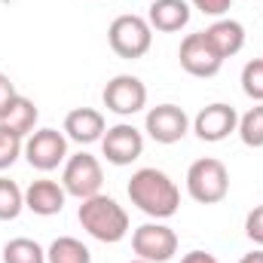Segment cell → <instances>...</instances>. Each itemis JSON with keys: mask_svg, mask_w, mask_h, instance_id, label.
Instances as JSON below:
<instances>
[{"mask_svg": "<svg viewBox=\"0 0 263 263\" xmlns=\"http://www.w3.org/2000/svg\"><path fill=\"white\" fill-rule=\"evenodd\" d=\"M129 199L138 211H144L153 220H168L181 208V190L178 184L159 172V168H138L129 181Z\"/></svg>", "mask_w": 263, "mask_h": 263, "instance_id": "6da1fadb", "label": "cell"}, {"mask_svg": "<svg viewBox=\"0 0 263 263\" xmlns=\"http://www.w3.org/2000/svg\"><path fill=\"white\" fill-rule=\"evenodd\" d=\"M77 220L92 239H98L104 245H117V242H123L129 236V214H126V208L114 196H104V193L83 199V205L77 211Z\"/></svg>", "mask_w": 263, "mask_h": 263, "instance_id": "7a4b0ae2", "label": "cell"}, {"mask_svg": "<svg viewBox=\"0 0 263 263\" xmlns=\"http://www.w3.org/2000/svg\"><path fill=\"white\" fill-rule=\"evenodd\" d=\"M107 43L110 49L120 55V59H144L153 46V28L144 15H135V12H123L110 22L107 28Z\"/></svg>", "mask_w": 263, "mask_h": 263, "instance_id": "3957f363", "label": "cell"}, {"mask_svg": "<svg viewBox=\"0 0 263 263\" xmlns=\"http://www.w3.org/2000/svg\"><path fill=\"white\" fill-rule=\"evenodd\" d=\"M187 193L199 205H217L230 193V172L220 159L205 156L187 168Z\"/></svg>", "mask_w": 263, "mask_h": 263, "instance_id": "277c9868", "label": "cell"}, {"mask_svg": "<svg viewBox=\"0 0 263 263\" xmlns=\"http://www.w3.org/2000/svg\"><path fill=\"white\" fill-rule=\"evenodd\" d=\"M132 251L147 263H168L178 254V233L162 220L141 223L132 233Z\"/></svg>", "mask_w": 263, "mask_h": 263, "instance_id": "5b68a950", "label": "cell"}, {"mask_svg": "<svg viewBox=\"0 0 263 263\" xmlns=\"http://www.w3.org/2000/svg\"><path fill=\"white\" fill-rule=\"evenodd\" d=\"M101 184H104V168H101V162L92 153H73V156H67L65 172H62V187H65L67 196L83 202V199H89V196H98Z\"/></svg>", "mask_w": 263, "mask_h": 263, "instance_id": "8992f818", "label": "cell"}, {"mask_svg": "<svg viewBox=\"0 0 263 263\" xmlns=\"http://www.w3.org/2000/svg\"><path fill=\"white\" fill-rule=\"evenodd\" d=\"M22 156L37 172H55L62 162H67V135L59 129H37L25 138Z\"/></svg>", "mask_w": 263, "mask_h": 263, "instance_id": "52a82bcc", "label": "cell"}, {"mask_svg": "<svg viewBox=\"0 0 263 263\" xmlns=\"http://www.w3.org/2000/svg\"><path fill=\"white\" fill-rule=\"evenodd\" d=\"M101 101L117 117H135L147 107V86L132 73H117L114 80H107Z\"/></svg>", "mask_w": 263, "mask_h": 263, "instance_id": "ba28073f", "label": "cell"}, {"mask_svg": "<svg viewBox=\"0 0 263 263\" xmlns=\"http://www.w3.org/2000/svg\"><path fill=\"white\" fill-rule=\"evenodd\" d=\"M144 132L156 144H178L190 132V117L178 104H156L144 117Z\"/></svg>", "mask_w": 263, "mask_h": 263, "instance_id": "9c48e42d", "label": "cell"}, {"mask_svg": "<svg viewBox=\"0 0 263 263\" xmlns=\"http://www.w3.org/2000/svg\"><path fill=\"white\" fill-rule=\"evenodd\" d=\"M178 62H181V67H184L190 77H199V80H208V77H214V73L223 67V59L214 52V46L208 43V37H205L202 31L187 34V37L181 40Z\"/></svg>", "mask_w": 263, "mask_h": 263, "instance_id": "30bf717a", "label": "cell"}, {"mask_svg": "<svg viewBox=\"0 0 263 263\" xmlns=\"http://www.w3.org/2000/svg\"><path fill=\"white\" fill-rule=\"evenodd\" d=\"M190 126H193L199 141L217 144V141H227L233 132L239 129V114H236V107H230L223 101H214V104H205L199 110Z\"/></svg>", "mask_w": 263, "mask_h": 263, "instance_id": "8fae6325", "label": "cell"}, {"mask_svg": "<svg viewBox=\"0 0 263 263\" xmlns=\"http://www.w3.org/2000/svg\"><path fill=\"white\" fill-rule=\"evenodd\" d=\"M101 153L110 165H132L144 153V132L129 123L110 126L101 138Z\"/></svg>", "mask_w": 263, "mask_h": 263, "instance_id": "7c38bea8", "label": "cell"}, {"mask_svg": "<svg viewBox=\"0 0 263 263\" xmlns=\"http://www.w3.org/2000/svg\"><path fill=\"white\" fill-rule=\"evenodd\" d=\"M65 187L59 181H49V178H40V181H31L28 190H25V208L40 214V217H52V214H62L65 208Z\"/></svg>", "mask_w": 263, "mask_h": 263, "instance_id": "4fadbf2b", "label": "cell"}, {"mask_svg": "<svg viewBox=\"0 0 263 263\" xmlns=\"http://www.w3.org/2000/svg\"><path fill=\"white\" fill-rule=\"evenodd\" d=\"M205 37H208V43L214 46V52L227 62V59H233V55H239L242 49H245V25L242 22H236V18H214L205 31H202Z\"/></svg>", "mask_w": 263, "mask_h": 263, "instance_id": "5bb4252c", "label": "cell"}, {"mask_svg": "<svg viewBox=\"0 0 263 263\" xmlns=\"http://www.w3.org/2000/svg\"><path fill=\"white\" fill-rule=\"evenodd\" d=\"M107 132L104 123V114L95 110V107H73L65 117V135L67 141H77V144H95L101 141Z\"/></svg>", "mask_w": 263, "mask_h": 263, "instance_id": "9a60e30c", "label": "cell"}, {"mask_svg": "<svg viewBox=\"0 0 263 263\" xmlns=\"http://www.w3.org/2000/svg\"><path fill=\"white\" fill-rule=\"evenodd\" d=\"M147 22L153 31L175 34L190 25V3L187 0H153L147 6Z\"/></svg>", "mask_w": 263, "mask_h": 263, "instance_id": "2e32d148", "label": "cell"}, {"mask_svg": "<svg viewBox=\"0 0 263 263\" xmlns=\"http://www.w3.org/2000/svg\"><path fill=\"white\" fill-rule=\"evenodd\" d=\"M37 120H40V110H37V104H34L31 98L18 95V98L12 101V107L6 110V117H3L0 123H3L6 129H12L15 135L28 138L31 132H37Z\"/></svg>", "mask_w": 263, "mask_h": 263, "instance_id": "e0dca14e", "label": "cell"}, {"mask_svg": "<svg viewBox=\"0 0 263 263\" xmlns=\"http://www.w3.org/2000/svg\"><path fill=\"white\" fill-rule=\"evenodd\" d=\"M46 263H92V251L73 236H59L46 248Z\"/></svg>", "mask_w": 263, "mask_h": 263, "instance_id": "ac0fdd59", "label": "cell"}, {"mask_svg": "<svg viewBox=\"0 0 263 263\" xmlns=\"http://www.w3.org/2000/svg\"><path fill=\"white\" fill-rule=\"evenodd\" d=\"M3 263H46V251L34 239L18 236L3 245Z\"/></svg>", "mask_w": 263, "mask_h": 263, "instance_id": "d6986e66", "label": "cell"}, {"mask_svg": "<svg viewBox=\"0 0 263 263\" xmlns=\"http://www.w3.org/2000/svg\"><path fill=\"white\" fill-rule=\"evenodd\" d=\"M22 211H25V190L15 181L0 178V220H15Z\"/></svg>", "mask_w": 263, "mask_h": 263, "instance_id": "ffe728a7", "label": "cell"}, {"mask_svg": "<svg viewBox=\"0 0 263 263\" xmlns=\"http://www.w3.org/2000/svg\"><path fill=\"white\" fill-rule=\"evenodd\" d=\"M239 138L245 147H263V104H254L248 114L239 117Z\"/></svg>", "mask_w": 263, "mask_h": 263, "instance_id": "44dd1931", "label": "cell"}, {"mask_svg": "<svg viewBox=\"0 0 263 263\" xmlns=\"http://www.w3.org/2000/svg\"><path fill=\"white\" fill-rule=\"evenodd\" d=\"M22 150H25V138L15 135L12 129H6V126L0 123V172L12 168L15 159L22 156Z\"/></svg>", "mask_w": 263, "mask_h": 263, "instance_id": "7402d4cb", "label": "cell"}, {"mask_svg": "<svg viewBox=\"0 0 263 263\" xmlns=\"http://www.w3.org/2000/svg\"><path fill=\"white\" fill-rule=\"evenodd\" d=\"M242 92L254 104H263V59H251L242 67Z\"/></svg>", "mask_w": 263, "mask_h": 263, "instance_id": "603a6c76", "label": "cell"}, {"mask_svg": "<svg viewBox=\"0 0 263 263\" xmlns=\"http://www.w3.org/2000/svg\"><path fill=\"white\" fill-rule=\"evenodd\" d=\"M245 236H248L257 248H263V205H257V208L248 211V217H245Z\"/></svg>", "mask_w": 263, "mask_h": 263, "instance_id": "cb8c5ba5", "label": "cell"}, {"mask_svg": "<svg viewBox=\"0 0 263 263\" xmlns=\"http://www.w3.org/2000/svg\"><path fill=\"white\" fill-rule=\"evenodd\" d=\"M187 3H193L202 15H211V18H223L233 6V0H187Z\"/></svg>", "mask_w": 263, "mask_h": 263, "instance_id": "d4e9b609", "label": "cell"}, {"mask_svg": "<svg viewBox=\"0 0 263 263\" xmlns=\"http://www.w3.org/2000/svg\"><path fill=\"white\" fill-rule=\"evenodd\" d=\"M18 98V92H15V83L6 77V73H0V120L6 117V110L12 107V101Z\"/></svg>", "mask_w": 263, "mask_h": 263, "instance_id": "484cf974", "label": "cell"}, {"mask_svg": "<svg viewBox=\"0 0 263 263\" xmlns=\"http://www.w3.org/2000/svg\"><path fill=\"white\" fill-rule=\"evenodd\" d=\"M181 263H217L214 254H208V251H190V254H184Z\"/></svg>", "mask_w": 263, "mask_h": 263, "instance_id": "4316f807", "label": "cell"}, {"mask_svg": "<svg viewBox=\"0 0 263 263\" xmlns=\"http://www.w3.org/2000/svg\"><path fill=\"white\" fill-rule=\"evenodd\" d=\"M239 263H263V248H254L251 254H245Z\"/></svg>", "mask_w": 263, "mask_h": 263, "instance_id": "83f0119b", "label": "cell"}, {"mask_svg": "<svg viewBox=\"0 0 263 263\" xmlns=\"http://www.w3.org/2000/svg\"><path fill=\"white\" fill-rule=\"evenodd\" d=\"M129 263H147V260H141V257H135V260H129Z\"/></svg>", "mask_w": 263, "mask_h": 263, "instance_id": "f1b7e54d", "label": "cell"}]
</instances>
